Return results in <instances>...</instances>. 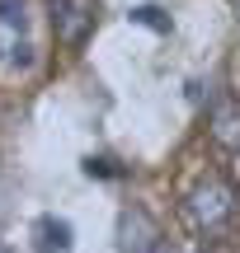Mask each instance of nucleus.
Segmentation results:
<instances>
[{
    "mask_svg": "<svg viewBox=\"0 0 240 253\" xmlns=\"http://www.w3.org/2000/svg\"><path fill=\"white\" fill-rule=\"evenodd\" d=\"M94 28V5L90 0H52V33L57 42L66 47H80Z\"/></svg>",
    "mask_w": 240,
    "mask_h": 253,
    "instance_id": "f03ea898",
    "label": "nucleus"
},
{
    "mask_svg": "<svg viewBox=\"0 0 240 253\" xmlns=\"http://www.w3.org/2000/svg\"><path fill=\"white\" fill-rule=\"evenodd\" d=\"M160 249V225L151 220V211L127 207L118 216V253H156Z\"/></svg>",
    "mask_w": 240,
    "mask_h": 253,
    "instance_id": "7ed1b4c3",
    "label": "nucleus"
},
{
    "mask_svg": "<svg viewBox=\"0 0 240 253\" xmlns=\"http://www.w3.org/2000/svg\"><path fill=\"white\" fill-rule=\"evenodd\" d=\"M85 173H90V178H118V164H113V160H104V155H99V160H94V155H90V160H85Z\"/></svg>",
    "mask_w": 240,
    "mask_h": 253,
    "instance_id": "423d86ee",
    "label": "nucleus"
},
{
    "mask_svg": "<svg viewBox=\"0 0 240 253\" xmlns=\"http://www.w3.org/2000/svg\"><path fill=\"white\" fill-rule=\"evenodd\" d=\"M207 126H212V141L226 145V150H240V103L222 99L212 113H207Z\"/></svg>",
    "mask_w": 240,
    "mask_h": 253,
    "instance_id": "20e7f679",
    "label": "nucleus"
},
{
    "mask_svg": "<svg viewBox=\"0 0 240 253\" xmlns=\"http://www.w3.org/2000/svg\"><path fill=\"white\" fill-rule=\"evenodd\" d=\"M0 253H9V249H5V244H0Z\"/></svg>",
    "mask_w": 240,
    "mask_h": 253,
    "instance_id": "6e6552de",
    "label": "nucleus"
},
{
    "mask_svg": "<svg viewBox=\"0 0 240 253\" xmlns=\"http://www.w3.org/2000/svg\"><path fill=\"white\" fill-rule=\"evenodd\" d=\"M132 19H137V24H151V28H165V19H160V9H156V5H141V9H132Z\"/></svg>",
    "mask_w": 240,
    "mask_h": 253,
    "instance_id": "0eeeda50",
    "label": "nucleus"
},
{
    "mask_svg": "<svg viewBox=\"0 0 240 253\" xmlns=\"http://www.w3.org/2000/svg\"><path fill=\"white\" fill-rule=\"evenodd\" d=\"M33 239H38V253H71V220L43 216L33 225Z\"/></svg>",
    "mask_w": 240,
    "mask_h": 253,
    "instance_id": "39448f33",
    "label": "nucleus"
},
{
    "mask_svg": "<svg viewBox=\"0 0 240 253\" xmlns=\"http://www.w3.org/2000/svg\"><path fill=\"white\" fill-rule=\"evenodd\" d=\"M184 225L193 230L198 239H226L236 230V216H240V197L226 178H198L184 197Z\"/></svg>",
    "mask_w": 240,
    "mask_h": 253,
    "instance_id": "f257e3e1",
    "label": "nucleus"
}]
</instances>
